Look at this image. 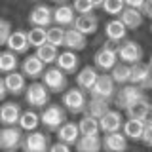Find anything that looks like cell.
Here are the masks:
<instances>
[{
    "mask_svg": "<svg viewBox=\"0 0 152 152\" xmlns=\"http://www.w3.org/2000/svg\"><path fill=\"white\" fill-rule=\"evenodd\" d=\"M118 46L114 42H104L103 48H99L93 55V63L97 70H103V74H110L112 69L120 63V57H118Z\"/></svg>",
    "mask_w": 152,
    "mask_h": 152,
    "instance_id": "cell-1",
    "label": "cell"
},
{
    "mask_svg": "<svg viewBox=\"0 0 152 152\" xmlns=\"http://www.w3.org/2000/svg\"><path fill=\"white\" fill-rule=\"evenodd\" d=\"M40 120H42V126H44L48 131L57 133L66 124V110L61 104H50V107H46L44 110L40 112Z\"/></svg>",
    "mask_w": 152,
    "mask_h": 152,
    "instance_id": "cell-2",
    "label": "cell"
},
{
    "mask_svg": "<svg viewBox=\"0 0 152 152\" xmlns=\"http://www.w3.org/2000/svg\"><path fill=\"white\" fill-rule=\"evenodd\" d=\"M50 95H51L50 89L42 82H32V84H28V88L25 91V103L32 110H36V108L44 110L46 107H50Z\"/></svg>",
    "mask_w": 152,
    "mask_h": 152,
    "instance_id": "cell-3",
    "label": "cell"
},
{
    "mask_svg": "<svg viewBox=\"0 0 152 152\" xmlns=\"http://www.w3.org/2000/svg\"><path fill=\"white\" fill-rule=\"evenodd\" d=\"M89 99L86 97V91L80 88H70L63 93V107L66 112L70 114H86V108H88Z\"/></svg>",
    "mask_w": 152,
    "mask_h": 152,
    "instance_id": "cell-4",
    "label": "cell"
},
{
    "mask_svg": "<svg viewBox=\"0 0 152 152\" xmlns=\"http://www.w3.org/2000/svg\"><path fill=\"white\" fill-rule=\"evenodd\" d=\"M145 97L146 95L141 88H137V86H133V84H127V86L118 88L116 97H114V104H116L118 108H122V110H127V108H131L135 103H139L141 99H145Z\"/></svg>",
    "mask_w": 152,
    "mask_h": 152,
    "instance_id": "cell-5",
    "label": "cell"
},
{
    "mask_svg": "<svg viewBox=\"0 0 152 152\" xmlns=\"http://www.w3.org/2000/svg\"><path fill=\"white\" fill-rule=\"evenodd\" d=\"M42 84L50 89V93H63L69 89V80L63 70H59L57 66H50L42 76Z\"/></svg>",
    "mask_w": 152,
    "mask_h": 152,
    "instance_id": "cell-6",
    "label": "cell"
},
{
    "mask_svg": "<svg viewBox=\"0 0 152 152\" xmlns=\"http://www.w3.org/2000/svg\"><path fill=\"white\" fill-rule=\"evenodd\" d=\"M118 57H120V63H126L129 66L142 63V48L135 40H124L118 46Z\"/></svg>",
    "mask_w": 152,
    "mask_h": 152,
    "instance_id": "cell-7",
    "label": "cell"
},
{
    "mask_svg": "<svg viewBox=\"0 0 152 152\" xmlns=\"http://www.w3.org/2000/svg\"><path fill=\"white\" fill-rule=\"evenodd\" d=\"M27 21H28L31 27L50 28V25L53 23V8H50L48 4H36V6L28 12Z\"/></svg>",
    "mask_w": 152,
    "mask_h": 152,
    "instance_id": "cell-8",
    "label": "cell"
},
{
    "mask_svg": "<svg viewBox=\"0 0 152 152\" xmlns=\"http://www.w3.org/2000/svg\"><path fill=\"white\" fill-rule=\"evenodd\" d=\"M23 129L19 126L15 127H2L0 131V146H2L4 152H15L17 148L23 146Z\"/></svg>",
    "mask_w": 152,
    "mask_h": 152,
    "instance_id": "cell-9",
    "label": "cell"
},
{
    "mask_svg": "<svg viewBox=\"0 0 152 152\" xmlns=\"http://www.w3.org/2000/svg\"><path fill=\"white\" fill-rule=\"evenodd\" d=\"M116 82L112 80L110 74H101L95 84V88L91 89V97L95 99H103V101H108V103H114V97H116Z\"/></svg>",
    "mask_w": 152,
    "mask_h": 152,
    "instance_id": "cell-10",
    "label": "cell"
},
{
    "mask_svg": "<svg viewBox=\"0 0 152 152\" xmlns=\"http://www.w3.org/2000/svg\"><path fill=\"white\" fill-rule=\"evenodd\" d=\"M50 137L42 131H32L27 133L25 139H23V152H48L50 150Z\"/></svg>",
    "mask_w": 152,
    "mask_h": 152,
    "instance_id": "cell-11",
    "label": "cell"
},
{
    "mask_svg": "<svg viewBox=\"0 0 152 152\" xmlns=\"http://www.w3.org/2000/svg\"><path fill=\"white\" fill-rule=\"evenodd\" d=\"M76 12L72 8V4H65V2H57V6L53 8V23L57 27L63 28H72L76 21Z\"/></svg>",
    "mask_w": 152,
    "mask_h": 152,
    "instance_id": "cell-12",
    "label": "cell"
},
{
    "mask_svg": "<svg viewBox=\"0 0 152 152\" xmlns=\"http://www.w3.org/2000/svg\"><path fill=\"white\" fill-rule=\"evenodd\" d=\"M131 84L145 89H152V69L148 63H137L131 66Z\"/></svg>",
    "mask_w": 152,
    "mask_h": 152,
    "instance_id": "cell-13",
    "label": "cell"
},
{
    "mask_svg": "<svg viewBox=\"0 0 152 152\" xmlns=\"http://www.w3.org/2000/svg\"><path fill=\"white\" fill-rule=\"evenodd\" d=\"M46 65L38 59L36 55H27L25 59L21 61V72L25 74V78H31L32 82H36L38 78H42L46 72Z\"/></svg>",
    "mask_w": 152,
    "mask_h": 152,
    "instance_id": "cell-14",
    "label": "cell"
},
{
    "mask_svg": "<svg viewBox=\"0 0 152 152\" xmlns=\"http://www.w3.org/2000/svg\"><path fill=\"white\" fill-rule=\"evenodd\" d=\"M21 107L13 101H8L2 104V110H0V122H2L4 127H15L19 126V120H21Z\"/></svg>",
    "mask_w": 152,
    "mask_h": 152,
    "instance_id": "cell-15",
    "label": "cell"
},
{
    "mask_svg": "<svg viewBox=\"0 0 152 152\" xmlns=\"http://www.w3.org/2000/svg\"><path fill=\"white\" fill-rule=\"evenodd\" d=\"M99 70L95 69L93 65H88V66H84L82 70L78 72V76H76V88H80V89H84L86 93H91V89L95 88V84H97V80H99Z\"/></svg>",
    "mask_w": 152,
    "mask_h": 152,
    "instance_id": "cell-16",
    "label": "cell"
},
{
    "mask_svg": "<svg viewBox=\"0 0 152 152\" xmlns=\"http://www.w3.org/2000/svg\"><path fill=\"white\" fill-rule=\"evenodd\" d=\"M99 124H101V131L103 135H108V133H118L124 129V118H122V112L120 110H110L107 112L104 116L99 120Z\"/></svg>",
    "mask_w": 152,
    "mask_h": 152,
    "instance_id": "cell-17",
    "label": "cell"
},
{
    "mask_svg": "<svg viewBox=\"0 0 152 152\" xmlns=\"http://www.w3.org/2000/svg\"><path fill=\"white\" fill-rule=\"evenodd\" d=\"M126 34H127V27L124 25L118 17H114V19L104 23V36H107L108 42L122 44V42L126 40Z\"/></svg>",
    "mask_w": 152,
    "mask_h": 152,
    "instance_id": "cell-18",
    "label": "cell"
},
{
    "mask_svg": "<svg viewBox=\"0 0 152 152\" xmlns=\"http://www.w3.org/2000/svg\"><path fill=\"white\" fill-rule=\"evenodd\" d=\"M55 66L59 70H63L65 74H76V72H80L78 70V66H80V57L74 53V51H69V50H65V51H61L59 57H57V63Z\"/></svg>",
    "mask_w": 152,
    "mask_h": 152,
    "instance_id": "cell-19",
    "label": "cell"
},
{
    "mask_svg": "<svg viewBox=\"0 0 152 152\" xmlns=\"http://www.w3.org/2000/svg\"><path fill=\"white\" fill-rule=\"evenodd\" d=\"M127 114V120H139V122H148L152 116V103L148 97L141 99L139 103H135L131 108L126 110Z\"/></svg>",
    "mask_w": 152,
    "mask_h": 152,
    "instance_id": "cell-20",
    "label": "cell"
},
{
    "mask_svg": "<svg viewBox=\"0 0 152 152\" xmlns=\"http://www.w3.org/2000/svg\"><path fill=\"white\" fill-rule=\"evenodd\" d=\"M4 84H6V88H8V93H12V95H25L27 91V78H25V74L23 72H12V74H6L4 76Z\"/></svg>",
    "mask_w": 152,
    "mask_h": 152,
    "instance_id": "cell-21",
    "label": "cell"
},
{
    "mask_svg": "<svg viewBox=\"0 0 152 152\" xmlns=\"http://www.w3.org/2000/svg\"><path fill=\"white\" fill-rule=\"evenodd\" d=\"M103 150L104 152H126L127 150V139L122 131L103 135Z\"/></svg>",
    "mask_w": 152,
    "mask_h": 152,
    "instance_id": "cell-22",
    "label": "cell"
},
{
    "mask_svg": "<svg viewBox=\"0 0 152 152\" xmlns=\"http://www.w3.org/2000/svg\"><path fill=\"white\" fill-rule=\"evenodd\" d=\"M80 129H78V124L74 122H66L63 127H61L59 131H57V139L59 142H63V145H69V146H76V142L80 141Z\"/></svg>",
    "mask_w": 152,
    "mask_h": 152,
    "instance_id": "cell-23",
    "label": "cell"
},
{
    "mask_svg": "<svg viewBox=\"0 0 152 152\" xmlns=\"http://www.w3.org/2000/svg\"><path fill=\"white\" fill-rule=\"evenodd\" d=\"M6 48H8L10 51H13V53H17V55L27 53L28 48H31L27 32H25V31H13V34L10 36V40H8Z\"/></svg>",
    "mask_w": 152,
    "mask_h": 152,
    "instance_id": "cell-24",
    "label": "cell"
},
{
    "mask_svg": "<svg viewBox=\"0 0 152 152\" xmlns=\"http://www.w3.org/2000/svg\"><path fill=\"white\" fill-rule=\"evenodd\" d=\"M97 27H99L97 15L89 13V15H78L76 17L72 28H76L78 32H82L84 36H88V34H95V32H97Z\"/></svg>",
    "mask_w": 152,
    "mask_h": 152,
    "instance_id": "cell-25",
    "label": "cell"
},
{
    "mask_svg": "<svg viewBox=\"0 0 152 152\" xmlns=\"http://www.w3.org/2000/svg\"><path fill=\"white\" fill-rule=\"evenodd\" d=\"M88 46V38L82 32H78L76 28H66V36H65V48L69 51H82Z\"/></svg>",
    "mask_w": 152,
    "mask_h": 152,
    "instance_id": "cell-26",
    "label": "cell"
},
{
    "mask_svg": "<svg viewBox=\"0 0 152 152\" xmlns=\"http://www.w3.org/2000/svg\"><path fill=\"white\" fill-rule=\"evenodd\" d=\"M145 127H146V122L126 120L122 133L126 135V139H127V141H135V142H139V141H142V135H145Z\"/></svg>",
    "mask_w": 152,
    "mask_h": 152,
    "instance_id": "cell-27",
    "label": "cell"
},
{
    "mask_svg": "<svg viewBox=\"0 0 152 152\" xmlns=\"http://www.w3.org/2000/svg\"><path fill=\"white\" fill-rule=\"evenodd\" d=\"M110 110H112V108H110V103H108V101L91 97V99H89V103H88V108H86V114L91 116V118H95V120H101L104 114L110 112Z\"/></svg>",
    "mask_w": 152,
    "mask_h": 152,
    "instance_id": "cell-28",
    "label": "cell"
},
{
    "mask_svg": "<svg viewBox=\"0 0 152 152\" xmlns=\"http://www.w3.org/2000/svg\"><path fill=\"white\" fill-rule=\"evenodd\" d=\"M78 129H80V135L82 137H93V135H99L101 124H99V120H95V118L84 114V116L78 120Z\"/></svg>",
    "mask_w": 152,
    "mask_h": 152,
    "instance_id": "cell-29",
    "label": "cell"
},
{
    "mask_svg": "<svg viewBox=\"0 0 152 152\" xmlns=\"http://www.w3.org/2000/svg\"><path fill=\"white\" fill-rule=\"evenodd\" d=\"M103 150V137H80L76 142V152H101Z\"/></svg>",
    "mask_w": 152,
    "mask_h": 152,
    "instance_id": "cell-30",
    "label": "cell"
},
{
    "mask_svg": "<svg viewBox=\"0 0 152 152\" xmlns=\"http://www.w3.org/2000/svg\"><path fill=\"white\" fill-rule=\"evenodd\" d=\"M120 21L126 25L127 28H139L142 25V19H145V15H142V12H139V10H131V8H126L124 12L120 13Z\"/></svg>",
    "mask_w": 152,
    "mask_h": 152,
    "instance_id": "cell-31",
    "label": "cell"
},
{
    "mask_svg": "<svg viewBox=\"0 0 152 152\" xmlns=\"http://www.w3.org/2000/svg\"><path fill=\"white\" fill-rule=\"evenodd\" d=\"M21 65L17 59V53H13V51L10 50H4L2 53H0V70H2L4 74H12V72H17V66Z\"/></svg>",
    "mask_w": 152,
    "mask_h": 152,
    "instance_id": "cell-32",
    "label": "cell"
},
{
    "mask_svg": "<svg viewBox=\"0 0 152 152\" xmlns=\"http://www.w3.org/2000/svg\"><path fill=\"white\" fill-rule=\"evenodd\" d=\"M40 124H42L40 114H36L32 108H28V110H23L21 120H19V127H21L23 131L32 133V131H36V127L40 126Z\"/></svg>",
    "mask_w": 152,
    "mask_h": 152,
    "instance_id": "cell-33",
    "label": "cell"
},
{
    "mask_svg": "<svg viewBox=\"0 0 152 152\" xmlns=\"http://www.w3.org/2000/svg\"><path fill=\"white\" fill-rule=\"evenodd\" d=\"M112 80L116 82V86H127V84H131V66L129 65H126V63H118L116 66L112 69Z\"/></svg>",
    "mask_w": 152,
    "mask_h": 152,
    "instance_id": "cell-34",
    "label": "cell"
},
{
    "mask_svg": "<svg viewBox=\"0 0 152 152\" xmlns=\"http://www.w3.org/2000/svg\"><path fill=\"white\" fill-rule=\"evenodd\" d=\"M34 55L44 65H55L57 63V57H59V48H55V46H51V44H44L42 48H38V50H36Z\"/></svg>",
    "mask_w": 152,
    "mask_h": 152,
    "instance_id": "cell-35",
    "label": "cell"
},
{
    "mask_svg": "<svg viewBox=\"0 0 152 152\" xmlns=\"http://www.w3.org/2000/svg\"><path fill=\"white\" fill-rule=\"evenodd\" d=\"M28 36V44L31 48H42L44 44H48V28H40V27H31L27 31Z\"/></svg>",
    "mask_w": 152,
    "mask_h": 152,
    "instance_id": "cell-36",
    "label": "cell"
},
{
    "mask_svg": "<svg viewBox=\"0 0 152 152\" xmlns=\"http://www.w3.org/2000/svg\"><path fill=\"white\" fill-rule=\"evenodd\" d=\"M65 36H66V28L63 27H50L48 28V44L59 48V46H65Z\"/></svg>",
    "mask_w": 152,
    "mask_h": 152,
    "instance_id": "cell-37",
    "label": "cell"
},
{
    "mask_svg": "<svg viewBox=\"0 0 152 152\" xmlns=\"http://www.w3.org/2000/svg\"><path fill=\"white\" fill-rule=\"evenodd\" d=\"M104 2H89V0H76L72 4L74 12L78 13V15H89V13H93V10L97 8H103Z\"/></svg>",
    "mask_w": 152,
    "mask_h": 152,
    "instance_id": "cell-38",
    "label": "cell"
},
{
    "mask_svg": "<svg viewBox=\"0 0 152 152\" xmlns=\"http://www.w3.org/2000/svg\"><path fill=\"white\" fill-rule=\"evenodd\" d=\"M103 10L108 13V15H116V17H120V13L124 12V10H126V2H122V0H104Z\"/></svg>",
    "mask_w": 152,
    "mask_h": 152,
    "instance_id": "cell-39",
    "label": "cell"
},
{
    "mask_svg": "<svg viewBox=\"0 0 152 152\" xmlns=\"http://www.w3.org/2000/svg\"><path fill=\"white\" fill-rule=\"evenodd\" d=\"M12 34H13L12 23H10L8 19H2V21H0V44H2V46H6Z\"/></svg>",
    "mask_w": 152,
    "mask_h": 152,
    "instance_id": "cell-40",
    "label": "cell"
},
{
    "mask_svg": "<svg viewBox=\"0 0 152 152\" xmlns=\"http://www.w3.org/2000/svg\"><path fill=\"white\" fill-rule=\"evenodd\" d=\"M142 145L148 146V148H152V120L146 122V127H145V135H142Z\"/></svg>",
    "mask_w": 152,
    "mask_h": 152,
    "instance_id": "cell-41",
    "label": "cell"
},
{
    "mask_svg": "<svg viewBox=\"0 0 152 152\" xmlns=\"http://www.w3.org/2000/svg\"><path fill=\"white\" fill-rule=\"evenodd\" d=\"M48 152H72V150H70L69 145H63V142L57 141V142H53V145L50 146V150H48Z\"/></svg>",
    "mask_w": 152,
    "mask_h": 152,
    "instance_id": "cell-42",
    "label": "cell"
},
{
    "mask_svg": "<svg viewBox=\"0 0 152 152\" xmlns=\"http://www.w3.org/2000/svg\"><path fill=\"white\" fill-rule=\"evenodd\" d=\"M145 2H146V0H126V8H131V10H139V12H142Z\"/></svg>",
    "mask_w": 152,
    "mask_h": 152,
    "instance_id": "cell-43",
    "label": "cell"
},
{
    "mask_svg": "<svg viewBox=\"0 0 152 152\" xmlns=\"http://www.w3.org/2000/svg\"><path fill=\"white\" fill-rule=\"evenodd\" d=\"M142 15L152 19V0H146V2H145V8H142Z\"/></svg>",
    "mask_w": 152,
    "mask_h": 152,
    "instance_id": "cell-44",
    "label": "cell"
},
{
    "mask_svg": "<svg viewBox=\"0 0 152 152\" xmlns=\"http://www.w3.org/2000/svg\"><path fill=\"white\" fill-rule=\"evenodd\" d=\"M6 95H8V88H6V84H4V80H0V99H6Z\"/></svg>",
    "mask_w": 152,
    "mask_h": 152,
    "instance_id": "cell-45",
    "label": "cell"
},
{
    "mask_svg": "<svg viewBox=\"0 0 152 152\" xmlns=\"http://www.w3.org/2000/svg\"><path fill=\"white\" fill-rule=\"evenodd\" d=\"M148 65H150V69H152V55H150V61H148Z\"/></svg>",
    "mask_w": 152,
    "mask_h": 152,
    "instance_id": "cell-46",
    "label": "cell"
},
{
    "mask_svg": "<svg viewBox=\"0 0 152 152\" xmlns=\"http://www.w3.org/2000/svg\"><path fill=\"white\" fill-rule=\"evenodd\" d=\"M150 32H152V25H150Z\"/></svg>",
    "mask_w": 152,
    "mask_h": 152,
    "instance_id": "cell-47",
    "label": "cell"
}]
</instances>
